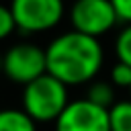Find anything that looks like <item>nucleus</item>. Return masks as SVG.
Segmentation results:
<instances>
[{
	"label": "nucleus",
	"mask_w": 131,
	"mask_h": 131,
	"mask_svg": "<svg viewBox=\"0 0 131 131\" xmlns=\"http://www.w3.org/2000/svg\"><path fill=\"white\" fill-rule=\"evenodd\" d=\"M86 98L102 108H113L119 100H117V90L113 86V82H106V80H94L88 84V92H86Z\"/></svg>",
	"instance_id": "8"
},
{
	"label": "nucleus",
	"mask_w": 131,
	"mask_h": 131,
	"mask_svg": "<svg viewBox=\"0 0 131 131\" xmlns=\"http://www.w3.org/2000/svg\"><path fill=\"white\" fill-rule=\"evenodd\" d=\"M2 68L10 82L27 86L47 74V53L35 43H14L6 49Z\"/></svg>",
	"instance_id": "3"
},
{
	"label": "nucleus",
	"mask_w": 131,
	"mask_h": 131,
	"mask_svg": "<svg viewBox=\"0 0 131 131\" xmlns=\"http://www.w3.org/2000/svg\"><path fill=\"white\" fill-rule=\"evenodd\" d=\"M115 55L117 61L131 66V25H125L115 37Z\"/></svg>",
	"instance_id": "10"
},
{
	"label": "nucleus",
	"mask_w": 131,
	"mask_h": 131,
	"mask_svg": "<svg viewBox=\"0 0 131 131\" xmlns=\"http://www.w3.org/2000/svg\"><path fill=\"white\" fill-rule=\"evenodd\" d=\"M0 131H37V121L23 108H4L0 113Z\"/></svg>",
	"instance_id": "7"
},
{
	"label": "nucleus",
	"mask_w": 131,
	"mask_h": 131,
	"mask_svg": "<svg viewBox=\"0 0 131 131\" xmlns=\"http://www.w3.org/2000/svg\"><path fill=\"white\" fill-rule=\"evenodd\" d=\"M55 131H111V111L86 96L76 98L55 121Z\"/></svg>",
	"instance_id": "6"
},
{
	"label": "nucleus",
	"mask_w": 131,
	"mask_h": 131,
	"mask_svg": "<svg viewBox=\"0 0 131 131\" xmlns=\"http://www.w3.org/2000/svg\"><path fill=\"white\" fill-rule=\"evenodd\" d=\"M16 29H18V25H16V18H14L12 10H10V6H2L0 8V37L6 39Z\"/></svg>",
	"instance_id": "12"
},
{
	"label": "nucleus",
	"mask_w": 131,
	"mask_h": 131,
	"mask_svg": "<svg viewBox=\"0 0 131 131\" xmlns=\"http://www.w3.org/2000/svg\"><path fill=\"white\" fill-rule=\"evenodd\" d=\"M111 131H131V98L111 108Z\"/></svg>",
	"instance_id": "9"
},
{
	"label": "nucleus",
	"mask_w": 131,
	"mask_h": 131,
	"mask_svg": "<svg viewBox=\"0 0 131 131\" xmlns=\"http://www.w3.org/2000/svg\"><path fill=\"white\" fill-rule=\"evenodd\" d=\"M70 102V86L51 74H45L23 88V111L37 123H55Z\"/></svg>",
	"instance_id": "2"
},
{
	"label": "nucleus",
	"mask_w": 131,
	"mask_h": 131,
	"mask_svg": "<svg viewBox=\"0 0 131 131\" xmlns=\"http://www.w3.org/2000/svg\"><path fill=\"white\" fill-rule=\"evenodd\" d=\"M108 82H113L115 88H131V66L123 63V61H117L113 68H111V74H108Z\"/></svg>",
	"instance_id": "11"
},
{
	"label": "nucleus",
	"mask_w": 131,
	"mask_h": 131,
	"mask_svg": "<svg viewBox=\"0 0 131 131\" xmlns=\"http://www.w3.org/2000/svg\"><path fill=\"white\" fill-rule=\"evenodd\" d=\"M10 10L16 25L25 33H45L55 29L63 14V0H10Z\"/></svg>",
	"instance_id": "5"
},
{
	"label": "nucleus",
	"mask_w": 131,
	"mask_h": 131,
	"mask_svg": "<svg viewBox=\"0 0 131 131\" xmlns=\"http://www.w3.org/2000/svg\"><path fill=\"white\" fill-rule=\"evenodd\" d=\"M129 94H131V88H129Z\"/></svg>",
	"instance_id": "14"
},
{
	"label": "nucleus",
	"mask_w": 131,
	"mask_h": 131,
	"mask_svg": "<svg viewBox=\"0 0 131 131\" xmlns=\"http://www.w3.org/2000/svg\"><path fill=\"white\" fill-rule=\"evenodd\" d=\"M111 2L119 14V20L125 25H131V0H111Z\"/></svg>",
	"instance_id": "13"
},
{
	"label": "nucleus",
	"mask_w": 131,
	"mask_h": 131,
	"mask_svg": "<svg viewBox=\"0 0 131 131\" xmlns=\"http://www.w3.org/2000/svg\"><path fill=\"white\" fill-rule=\"evenodd\" d=\"M45 53L47 74L61 80L66 86H82L94 82L104 63L100 41L74 29L51 39L45 47Z\"/></svg>",
	"instance_id": "1"
},
{
	"label": "nucleus",
	"mask_w": 131,
	"mask_h": 131,
	"mask_svg": "<svg viewBox=\"0 0 131 131\" xmlns=\"http://www.w3.org/2000/svg\"><path fill=\"white\" fill-rule=\"evenodd\" d=\"M70 23L74 31L100 39L121 20L111 0H76L70 6Z\"/></svg>",
	"instance_id": "4"
}]
</instances>
